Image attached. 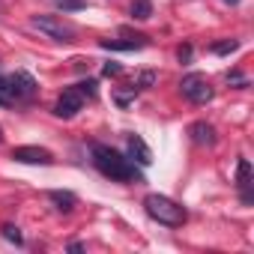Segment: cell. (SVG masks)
<instances>
[{
    "instance_id": "1",
    "label": "cell",
    "mask_w": 254,
    "mask_h": 254,
    "mask_svg": "<svg viewBox=\"0 0 254 254\" xmlns=\"http://www.w3.org/2000/svg\"><path fill=\"white\" fill-rule=\"evenodd\" d=\"M93 165H96L105 177L120 180V183H132V180L141 177L132 159H126L123 153H117L114 147H105V144H93Z\"/></svg>"
},
{
    "instance_id": "2",
    "label": "cell",
    "mask_w": 254,
    "mask_h": 254,
    "mask_svg": "<svg viewBox=\"0 0 254 254\" xmlns=\"http://www.w3.org/2000/svg\"><path fill=\"white\" fill-rule=\"evenodd\" d=\"M144 209H147V215H150L153 221H159V224H165V227H180V224H186V218H189L186 206H180L177 200H171V197H165V194H147V197H144Z\"/></svg>"
},
{
    "instance_id": "3",
    "label": "cell",
    "mask_w": 254,
    "mask_h": 254,
    "mask_svg": "<svg viewBox=\"0 0 254 254\" xmlns=\"http://www.w3.org/2000/svg\"><path fill=\"white\" fill-rule=\"evenodd\" d=\"M30 27L39 30V33H45L54 42H72L75 39V27L66 24V21H60V18H54V15H33Z\"/></svg>"
},
{
    "instance_id": "4",
    "label": "cell",
    "mask_w": 254,
    "mask_h": 254,
    "mask_svg": "<svg viewBox=\"0 0 254 254\" xmlns=\"http://www.w3.org/2000/svg\"><path fill=\"white\" fill-rule=\"evenodd\" d=\"M180 90H183V96L189 99V102H194V105H206L212 96H215V90H212V84L203 78V75H197V72H191V75H186L183 81H180Z\"/></svg>"
},
{
    "instance_id": "5",
    "label": "cell",
    "mask_w": 254,
    "mask_h": 254,
    "mask_svg": "<svg viewBox=\"0 0 254 254\" xmlns=\"http://www.w3.org/2000/svg\"><path fill=\"white\" fill-rule=\"evenodd\" d=\"M81 108H84V96H81V90H78V87H69V90H63V96L57 99L54 114L63 117V120H72Z\"/></svg>"
},
{
    "instance_id": "6",
    "label": "cell",
    "mask_w": 254,
    "mask_h": 254,
    "mask_svg": "<svg viewBox=\"0 0 254 254\" xmlns=\"http://www.w3.org/2000/svg\"><path fill=\"white\" fill-rule=\"evenodd\" d=\"M6 84H9L12 99H33L36 96V78L30 72H15V75L6 78Z\"/></svg>"
},
{
    "instance_id": "7",
    "label": "cell",
    "mask_w": 254,
    "mask_h": 254,
    "mask_svg": "<svg viewBox=\"0 0 254 254\" xmlns=\"http://www.w3.org/2000/svg\"><path fill=\"white\" fill-rule=\"evenodd\" d=\"M12 159L15 162H24V165H51L54 156L42 147H15L12 150Z\"/></svg>"
},
{
    "instance_id": "8",
    "label": "cell",
    "mask_w": 254,
    "mask_h": 254,
    "mask_svg": "<svg viewBox=\"0 0 254 254\" xmlns=\"http://www.w3.org/2000/svg\"><path fill=\"white\" fill-rule=\"evenodd\" d=\"M129 159H132V162H138L141 168L153 165V153H150V147L144 144V138H141V135H132V138H129Z\"/></svg>"
},
{
    "instance_id": "9",
    "label": "cell",
    "mask_w": 254,
    "mask_h": 254,
    "mask_svg": "<svg viewBox=\"0 0 254 254\" xmlns=\"http://www.w3.org/2000/svg\"><path fill=\"white\" fill-rule=\"evenodd\" d=\"M236 186L242 191V200L251 203V162L248 159H239V165H236Z\"/></svg>"
},
{
    "instance_id": "10",
    "label": "cell",
    "mask_w": 254,
    "mask_h": 254,
    "mask_svg": "<svg viewBox=\"0 0 254 254\" xmlns=\"http://www.w3.org/2000/svg\"><path fill=\"white\" fill-rule=\"evenodd\" d=\"M189 135H191L194 144H206V147L215 144V129H212L209 123H203V120H197V123L189 126Z\"/></svg>"
},
{
    "instance_id": "11",
    "label": "cell",
    "mask_w": 254,
    "mask_h": 254,
    "mask_svg": "<svg viewBox=\"0 0 254 254\" xmlns=\"http://www.w3.org/2000/svg\"><path fill=\"white\" fill-rule=\"evenodd\" d=\"M48 200L54 203L57 212H72L75 203H78V197H75L72 191H48Z\"/></svg>"
},
{
    "instance_id": "12",
    "label": "cell",
    "mask_w": 254,
    "mask_h": 254,
    "mask_svg": "<svg viewBox=\"0 0 254 254\" xmlns=\"http://www.w3.org/2000/svg\"><path fill=\"white\" fill-rule=\"evenodd\" d=\"M144 45H147V36H129L126 42H111V39L102 42L105 51H135V48H144Z\"/></svg>"
},
{
    "instance_id": "13",
    "label": "cell",
    "mask_w": 254,
    "mask_h": 254,
    "mask_svg": "<svg viewBox=\"0 0 254 254\" xmlns=\"http://www.w3.org/2000/svg\"><path fill=\"white\" fill-rule=\"evenodd\" d=\"M150 15H153V3H150V0H135V3H132V18L147 21Z\"/></svg>"
},
{
    "instance_id": "14",
    "label": "cell",
    "mask_w": 254,
    "mask_h": 254,
    "mask_svg": "<svg viewBox=\"0 0 254 254\" xmlns=\"http://www.w3.org/2000/svg\"><path fill=\"white\" fill-rule=\"evenodd\" d=\"M236 48H239L236 39H227V42H215V45H212L215 54H230V51H236Z\"/></svg>"
},
{
    "instance_id": "15",
    "label": "cell",
    "mask_w": 254,
    "mask_h": 254,
    "mask_svg": "<svg viewBox=\"0 0 254 254\" xmlns=\"http://www.w3.org/2000/svg\"><path fill=\"white\" fill-rule=\"evenodd\" d=\"M156 72H141V78H138V84H135V90H147V87H153L156 84Z\"/></svg>"
},
{
    "instance_id": "16",
    "label": "cell",
    "mask_w": 254,
    "mask_h": 254,
    "mask_svg": "<svg viewBox=\"0 0 254 254\" xmlns=\"http://www.w3.org/2000/svg\"><path fill=\"white\" fill-rule=\"evenodd\" d=\"M57 6H60L63 12H72V9H84L87 0H57Z\"/></svg>"
},
{
    "instance_id": "17",
    "label": "cell",
    "mask_w": 254,
    "mask_h": 254,
    "mask_svg": "<svg viewBox=\"0 0 254 254\" xmlns=\"http://www.w3.org/2000/svg\"><path fill=\"white\" fill-rule=\"evenodd\" d=\"M3 236H6L9 242H15V245H21V242H24V239H21V230H18L15 224H6V227H3Z\"/></svg>"
},
{
    "instance_id": "18",
    "label": "cell",
    "mask_w": 254,
    "mask_h": 254,
    "mask_svg": "<svg viewBox=\"0 0 254 254\" xmlns=\"http://www.w3.org/2000/svg\"><path fill=\"white\" fill-rule=\"evenodd\" d=\"M75 87L81 90L84 99H93V96H96V81H81V84H75Z\"/></svg>"
},
{
    "instance_id": "19",
    "label": "cell",
    "mask_w": 254,
    "mask_h": 254,
    "mask_svg": "<svg viewBox=\"0 0 254 254\" xmlns=\"http://www.w3.org/2000/svg\"><path fill=\"white\" fill-rule=\"evenodd\" d=\"M102 72H105V75H120L123 69H120L117 63H105V66H102Z\"/></svg>"
},
{
    "instance_id": "20",
    "label": "cell",
    "mask_w": 254,
    "mask_h": 254,
    "mask_svg": "<svg viewBox=\"0 0 254 254\" xmlns=\"http://www.w3.org/2000/svg\"><path fill=\"white\" fill-rule=\"evenodd\" d=\"M180 60H186V63L191 60V48H189V45H186V48H180Z\"/></svg>"
},
{
    "instance_id": "21",
    "label": "cell",
    "mask_w": 254,
    "mask_h": 254,
    "mask_svg": "<svg viewBox=\"0 0 254 254\" xmlns=\"http://www.w3.org/2000/svg\"><path fill=\"white\" fill-rule=\"evenodd\" d=\"M227 3H236V0H227Z\"/></svg>"
},
{
    "instance_id": "22",
    "label": "cell",
    "mask_w": 254,
    "mask_h": 254,
    "mask_svg": "<svg viewBox=\"0 0 254 254\" xmlns=\"http://www.w3.org/2000/svg\"><path fill=\"white\" fill-rule=\"evenodd\" d=\"M0 141H3V132H0Z\"/></svg>"
}]
</instances>
